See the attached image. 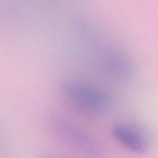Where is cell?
I'll return each instance as SVG.
<instances>
[{
    "instance_id": "1",
    "label": "cell",
    "mask_w": 158,
    "mask_h": 158,
    "mask_svg": "<svg viewBox=\"0 0 158 158\" xmlns=\"http://www.w3.org/2000/svg\"><path fill=\"white\" fill-rule=\"evenodd\" d=\"M52 134L68 148L93 158H102L104 149L99 141L80 126L65 118L49 121Z\"/></svg>"
},
{
    "instance_id": "2",
    "label": "cell",
    "mask_w": 158,
    "mask_h": 158,
    "mask_svg": "<svg viewBox=\"0 0 158 158\" xmlns=\"http://www.w3.org/2000/svg\"><path fill=\"white\" fill-rule=\"evenodd\" d=\"M61 91L70 101L90 111L104 112L110 106V99L104 91L76 80L64 81Z\"/></svg>"
},
{
    "instance_id": "3",
    "label": "cell",
    "mask_w": 158,
    "mask_h": 158,
    "mask_svg": "<svg viewBox=\"0 0 158 158\" xmlns=\"http://www.w3.org/2000/svg\"><path fill=\"white\" fill-rule=\"evenodd\" d=\"M114 138L122 146L136 154H143L148 149V142L145 137L131 126L120 124L112 130Z\"/></svg>"
},
{
    "instance_id": "4",
    "label": "cell",
    "mask_w": 158,
    "mask_h": 158,
    "mask_svg": "<svg viewBox=\"0 0 158 158\" xmlns=\"http://www.w3.org/2000/svg\"><path fill=\"white\" fill-rule=\"evenodd\" d=\"M42 158H59L55 156H53L52 154H46L42 156Z\"/></svg>"
}]
</instances>
